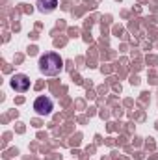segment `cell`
Returning a JSON list of instances; mask_svg holds the SVG:
<instances>
[{
    "label": "cell",
    "instance_id": "7a4b0ae2",
    "mask_svg": "<svg viewBox=\"0 0 158 160\" xmlns=\"http://www.w3.org/2000/svg\"><path fill=\"white\" fill-rule=\"evenodd\" d=\"M52 108H54V104H52V99H48V97H37L34 102V110L37 116H48L52 112Z\"/></svg>",
    "mask_w": 158,
    "mask_h": 160
},
{
    "label": "cell",
    "instance_id": "277c9868",
    "mask_svg": "<svg viewBox=\"0 0 158 160\" xmlns=\"http://www.w3.org/2000/svg\"><path fill=\"white\" fill-rule=\"evenodd\" d=\"M56 6H58V0H37V9L41 13H48L56 9Z\"/></svg>",
    "mask_w": 158,
    "mask_h": 160
},
{
    "label": "cell",
    "instance_id": "6da1fadb",
    "mask_svg": "<svg viewBox=\"0 0 158 160\" xmlns=\"http://www.w3.org/2000/svg\"><path fill=\"white\" fill-rule=\"evenodd\" d=\"M62 69H63V60L60 54L48 52L39 58V71L45 77H56L62 73Z\"/></svg>",
    "mask_w": 158,
    "mask_h": 160
},
{
    "label": "cell",
    "instance_id": "3957f363",
    "mask_svg": "<svg viewBox=\"0 0 158 160\" xmlns=\"http://www.w3.org/2000/svg\"><path fill=\"white\" fill-rule=\"evenodd\" d=\"M9 86L15 89V91H19V93H24V91H28V88H30V78L26 77V75H13L11 80H9Z\"/></svg>",
    "mask_w": 158,
    "mask_h": 160
}]
</instances>
